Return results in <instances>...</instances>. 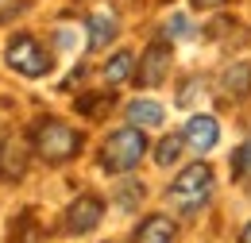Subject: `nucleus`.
<instances>
[{
  "mask_svg": "<svg viewBox=\"0 0 251 243\" xmlns=\"http://www.w3.org/2000/svg\"><path fill=\"white\" fill-rule=\"evenodd\" d=\"M31 147H35V154H39L43 162L62 166L70 158H77L81 135H77L74 127H66L62 120H54V116H39V120L31 123Z\"/></svg>",
  "mask_w": 251,
  "mask_h": 243,
  "instance_id": "1",
  "label": "nucleus"
},
{
  "mask_svg": "<svg viewBox=\"0 0 251 243\" xmlns=\"http://www.w3.org/2000/svg\"><path fill=\"white\" fill-rule=\"evenodd\" d=\"M209 197H213V170H209V162H193V166H186L174 182L166 185V201H170V209L182 213V216L201 213V209L209 205Z\"/></svg>",
  "mask_w": 251,
  "mask_h": 243,
  "instance_id": "2",
  "label": "nucleus"
},
{
  "mask_svg": "<svg viewBox=\"0 0 251 243\" xmlns=\"http://www.w3.org/2000/svg\"><path fill=\"white\" fill-rule=\"evenodd\" d=\"M147 154V135H143V127H116L108 139H104V147H100V166L108 170V174H127V170H135L139 166V158Z\"/></svg>",
  "mask_w": 251,
  "mask_h": 243,
  "instance_id": "3",
  "label": "nucleus"
},
{
  "mask_svg": "<svg viewBox=\"0 0 251 243\" xmlns=\"http://www.w3.org/2000/svg\"><path fill=\"white\" fill-rule=\"evenodd\" d=\"M4 58H8V66H12L16 73H24V77L50 73V50H47L39 39H31V35H16V39L8 43Z\"/></svg>",
  "mask_w": 251,
  "mask_h": 243,
  "instance_id": "4",
  "label": "nucleus"
},
{
  "mask_svg": "<svg viewBox=\"0 0 251 243\" xmlns=\"http://www.w3.org/2000/svg\"><path fill=\"white\" fill-rule=\"evenodd\" d=\"M100 220H104V201L93 197V193H81V197L66 209V232H70V236H89Z\"/></svg>",
  "mask_w": 251,
  "mask_h": 243,
  "instance_id": "5",
  "label": "nucleus"
},
{
  "mask_svg": "<svg viewBox=\"0 0 251 243\" xmlns=\"http://www.w3.org/2000/svg\"><path fill=\"white\" fill-rule=\"evenodd\" d=\"M166 70H170V43L166 39H155L147 47V54L139 58V70H135V81L139 85H162L166 81Z\"/></svg>",
  "mask_w": 251,
  "mask_h": 243,
  "instance_id": "6",
  "label": "nucleus"
},
{
  "mask_svg": "<svg viewBox=\"0 0 251 243\" xmlns=\"http://www.w3.org/2000/svg\"><path fill=\"white\" fill-rule=\"evenodd\" d=\"M27 174V143L20 135H4L0 139V182H20Z\"/></svg>",
  "mask_w": 251,
  "mask_h": 243,
  "instance_id": "7",
  "label": "nucleus"
},
{
  "mask_svg": "<svg viewBox=\"0 0 251 243\" xmlns=\"http://www.w3.org/2000/svg\"><path fill=\"white\" fill-rule=\"evenodd\" d=\"M186 143L193 147L197 154H209L213 147H217V139H220V127H217V116H193V120L186 123Z\"/></svg>",
  "mask_w": 251,
  "mask_h": 243,
  "instance_id": "8",
  "label": "nucleus"
},
{
  "mask_svg": "<svg viewBox=\"0 0 251 243\" xmlns=\"http://www.w3.org/2000/svg\"><path fill=\"white\" fill-rule=\"evenodd\" d=\"M220 89H224V100H244L251 93V62H236L224 70L220 77Z\"/></svg>",
  "mask_w": 251,
  "mask_h": 243,
  "instance_id": "9",
  "label": "nucleus"
},
{
  "mask_svg": "<svg viewBox=\"0 0 251 243\" xmlns=\"http://www.w3.org/2000/svg\"><path fill=\"white\" fill-rule=\"evenodd\" d=\"M174 220L170 216H162V213H155V216H147L143 224H139V232H135V243H174Z\"/></svg>",
  "mask_w": 251,
  "mask_h": 243,
  "instance_id": "10",
  "label": "nucleus"
},
{
  "mask_svg": "<svg viewBox=\"0 0 251 243\" xmlns=\"http://www.w3.org/2000/svg\"><path fill=\"white\" fill-rule=\"evenodd\" d=\"M112 39H116V16H104V12L89 16V50H104Z\"/></svg>",
  "mask_w": 251,
  "mask_h": 243,
  "instance_id": "11",
  "label": "nucleus"
},
{
  "mask_svg": "<svg viewBox=\"0 0 251 243\" xmlns=\"http://www.w3.org/2000/svg\"><path fill=\"white\" fill-rule=\"evenodd\" d=\"M74 108H77L81 116L100 120V116H108V112L116 108V97H112V93H85V97H77V100H74Z\"/></svg>",
  "mask_w": 251,
  "mask_h": 243,
  "instance_id": "12",
  "label": "nucleus"
},
{
  "mask_svg": "<svg viewBox=\"0 0 251 243\" xmlns=\"http://www.w3.org/2000/svg\"><path fill=\"white\" fill-rule=\"evenodd\" d=\"M127 120L135 123V127H158L162 123V108H158L155 100H131L127 104Z\"/></svg>",
  "mask_w": 251,
  "mask_h": 243,
  "instance_id": "13",
  "label": "nucleus"
},
{
  "mask_svg": "<svg viewBox=\"0 0 251 243\" xmlns=\"http://www.w3.org/2000/svg\"><path fill=\"white\" fill-rule=\"evenodd\" d=\"M127 77H135V58H131V50H120V54H112L108 66H104V81H108V85H120Z\"/></svg>",
  "mask_w": 251,
  "mask_h": 243,
  "instance_id": "14",
  "label": "nucleus"
},
{
  "mask_svg": "<svg viewBox=\"0 0 251 243\" xmlns=\"http://www.w3.org/2000/svg\"><path fill=\"white\" fill-rule=\"evenodd\" d=\"M12 243H43V232L31 220V213H20L12 220Z\"/></svg>",
  "mask_w": 251,
  "mask_h": 243,
  "instance_id": "15",
  "label": "nucleus"
},
{
  "mask_svg": "<svg viewBox=\"0 0 251 243\" xmlns=\"http://www.w3.org/2000/svg\"><path fill=\"white\" fill-rule=\"evenodd\" d=\"M182 143H186V135H170V139H162L155 147V162L158 166H170L174 158H178V151H182Z\"/></svg>",
  "mask_w": 251,
  "mask_h": 243,
  "instance_id": "16",
  "label": "nucleus"
},
{
  "mask_svg": "<svg viewBox=\"0 0 251 243\" xmlns=\"http://www.w3.org/2000/svg\"><path fill=\"white\" fill-rule=\"evenodd\" d=\"M248 174H251V143H244L232 154V178H248Z\"/></svg>",
  "mask_w": 251,
  "mask_h": 243,
  "instance_id": "17",
  "label": "nucleus"
},
{
  "mask_svg": "<svg viewBox=\"0 0 251 243\" xmlns=\"http://www.w3.org/2000/svg\"><path fill=\"white\" fill-rule=\"evenodd\" d=\"M197 89H205V77H189L186 85H182V93H178V104H193V100H197Z\"/></svg>",
  "mask_w": 251,
  "mask_h": 243,
  "instance_id": "18",
  "label": "nucleus"
},
{
  "mask_svg": "<svg viewBox=\"0 0 251 243\" xmlns=\"http://www.w3.org/2000/svg\"><path fill=\"white\" fill-rule=\"evenodd\" d=\"M124 193H120V205H135V201H143V185L139 182H127V185H120Z\"/></svg>",
  "mask_w": 251,
  "mask_h": 243,
  "instance_id": "19",
  "label": "nucleus"
},
{
  "mask_svg": "<svg viewBox=\"0 0 251 243\" xmlns=\"http://www.w3.org/2000/svg\"><path fill=\"white\" fill-rule=\"evenodd\" d=\"M166 31H174V35H189V20H186V16H170Z\"/></svg>",
  "mask_w": 251,
  "mask_h": 243,
  "instance_id": "20",
  "label": "nucleus"
},
{
  "mask_svg": "<svg viewBox=\"0 0 251 243\" xmlns=\"http://www.w3.org/2000/svg\"><path fill=\"white\" fill-rule=\"evenodd\" d=\"M220 4H228V0H193V8H220Z\"/></svg>",
  "mask_w": 251,
  "mask_h": 243,
  "instance_id": "21",
  "label": "nucleus"
},
{
  "mask_svg": "<svg viewBox=\"0 0 251 243\" xmlns=\"http://www.w3.org/2000/svg\"><path fill=\"white\" fill-rule=\"evenodd\" d=\"M240 243H251V220L244 224V232H240Z\"/></svg>",
  "mask_w": 251,
  "mask_h": 243,
  "instance_id": "22",
  "label": "nucleus"
},
{
  "mask_svg": "<svg viewBox=\"0 0 251 243\" xmlns=\"http://www.w3.org/2000/svg\"><path fill=\"white\" fill-rule=\"evenodd\" d=\"M244 182H248V193H251V174H248V178H244Z\"/></svg>",
  "mask_w": 251,
  "mask_h": 243,
  "instance_id": "23",
  "label": "nucleus"
}]
</instances>
